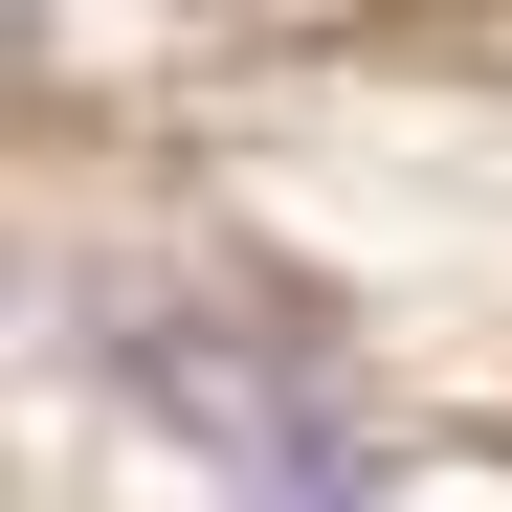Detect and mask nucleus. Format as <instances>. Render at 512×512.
I'll return each mask as SVG.
<instances>
[{
  "instance_id": "obj_1",
  "label": "nucleus",
  "mask_w": 512,
  "mask_h": 512,
  "mask_svg": "<svg viewBox=\"0 0 512 512\" xmlns=\"http://www.w3.org/2000/svg\"><path fill=\"white\" fill-rule=\"evenodd\" d=\"M245 512H357V490H334V468H268V490H245Z\"/></svg>"
}]
</instances>
